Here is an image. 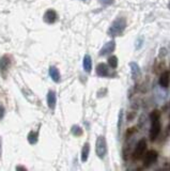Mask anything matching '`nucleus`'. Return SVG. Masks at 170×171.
<instances>
[{
  "mask_svg": "<svg viewBox=\"0 0 170 171\" xmlns=\"http://www.w3.org/2000/svg\"><path fill=\"white\" fill-rule=\"evenodd\" d=\"M100 2H101L102 4H104V6H110V4L114 3V0H99Z\"/></svg>",
  "mask_w": 170,
  "mask_h": 171,
  "instance_id": "nucleus-21",
  "label": "nucleus"
},
{
  "mask_svg": "<svg viewBox=\"0 0 170 171\" xmlns=\"http://www.w3.org/2000/svg\"><path fill=\"white\" fill-rule=\"evenodd\" d=\"M108 64L109 66L112 67V69H116L118 66V58L116 56H111L108 58Z\"/></svg>",
  "mask_w": 170,
  "mask_h": 171,
  "instance_id": "nucleus-17",
  "label": "nucleus"
},
{
  "mask_svg": "<svg viewBox=\"0 0 170 171\" xmlns=\"http://www.w3.org/2000/svg\"><path fill=\"white\" fill-rule=\"evenodd\" d=\"M89 153H90V144L88 142H86L82 147L81 150V162H87L88 160V156H89Z\"/></svg>",
  "mask_w": 170,
  "mask_h": 171,
  "instance_id": "nucleus-15",
  "label": "nucleus"
},
{
  "mask_svg": "<svg viewBox=\"0 0 170 171\" xmlns=\"http://www.w3.org/2000/svg\"><path fill=\"white\" fill-rule=\"evenodd\" d=\"M57 21V14L54 10H47L44 14V22L47 24H54Z\"/></svg>",
  "mask_w": 170,
  "mask_h": 171,
  "instance_id": "nucleus-9",
  "label": "nucleus"
},
{
  "mask_svg": "<svg viewBox=\"0 0 170 171\" xmlns=\"http://www.w3.org/2000/svg\"><path fill=\"white\" fill-rule=\"evenodd\" d=\"M16 170H26V168L22 167V166H18V167H16Z\"/></svg>",
  "mask_w": 170,
  "mask_h": 171,
  "instance_id": "nucleus-23",
  "label": "nucleus"
},
{
  "mask_svg": "<svg viewBox=\"0 0 170 171\" xmlns=\"http://www.w3.org/2000/svg\"><path fill=\"white\" fill-rule=\"evenodd\" d=\"M3 115H4V108H3V106L0 105V119L3 118Z\"/></svg>",
  "mask_w": 170,
  "mask_h": 171,
  "instance_id": "nucleus-22",
  "label": "nucleus"
},
{
  "mask_svg": "<svg viewBox=\"0 0 170 171\" xmlns=\"http://www.w3.org/2000/svg\"><path fill=\"white\" fill-rule=\"evenodd\" d=\"M114 48H116V42L112 40V41H109L107 42L106 44L104 45L103 47H102V49L100 50L99 55L101 57H104V56H107V55L111 54V52H114Z\"/></svg>",
  "mask_w": 170,
  "mask_h": 171,
  "instance_id": "nucleus-6",
  "label": "nucleus"
},
{
  "mask_svg": "<svg viewBox=\"0 0 170 171\" xmlns=\"http://www.w3.org/2000/svg\"><path fill=\"white\" fill-rule=\"evenodd\" d=\"M49 75H51V79L55 82H59L60 81V72L56 66H51L49 69Z\"/></svg>",
  "mask_w": 170,
  "mask_h": 171,
  "instance_id": "nucleus-12",
  "label": "nucleus"
},
{
  "mask_svg": "<svg viewBox=\"0 0 170 171\" xmlns=\"http://www.w3.org/2000/svg\"><path fill=\"white\" fill-rule=\"evenodd\" d=\"M125 28H126V18L125 17L120 16V17H117L114 21L111 26L109 27L107 33L110 37H120L122 36V33L124 32Z\"/></svg>",
  "mask_w": 170,
  "mask_h": 171,
  "instance_id": "nucleus-1",
  "label": "nucleus"
},
{
  "mask_svg": "<svg viewBox=\"0 0 170 171\" xmlns=\"http://www.w3.org/2000/svg\"><path fill=\"white\" fill-rule=\"evenodd\" d=\"M1 152H2V145H1V138H0V155H1Z\"/></svg>",
  "mask_w": 170,
  "mask_h": 171,
  "instance_id": "nucleus-24",
  "label": "nucleus"
},
{
  "mask_svg": "<svg viewBox=\"0 0 170 171\" xmlns=\"http://www.w3.org/2000/svg\"><path fill=\"white\" fill-rule=\"evenodd\" d=\"M96 74L97 76L100 77H107L110 76V72H109V69L105 63H100L97 64L96 66Z\"/></svg>",
  "mask_w": 170,
  "mask_h": 171,
  "instance_id": "nucleus-8",
  "label": "nucleus"
},
{
  "mask_svg": "<svg viewBox=\"0 0 170 171\" xmlns=\"http://www.w3.org/2000/svg\"><path fill=\"white\" fill-rule=\"evenodd\" d=\"M159 132H161V123H159V120H154V121H152L151 129H150V140L154 141L157 138V136H158Z\"/></svg>",
  "mask_w": 170,
  "mask_h": 171,
  "instance_id": "nucleus-5",
  "label": "nucleus"
},
{
  "mask_svg": "<svg viewBox=\"0 0 170 171\" xmlns=\"http://www.w3.org/2000/svg\"><path fill=\"white\" fill-rule=\"evenodd\" d=\"M159 85H161V87L163 88H168L169 86V74L168 72H164L163 74L161 75V77H159Z\"/></svg>",
  "mask_w": 170,
  "mask_h": 171,
  "instance_id": "nucleus-14",
  "label": "nucleus"
},
{
  "mask_svg": "<svg viewBox=\"0 0 170 171\" xmlns=\"http://www.w3.org/2000/svg\"><path fill=\"white\" fill-rule=\"evenodd\" d=\"M169 9H170V3H169Z\"/></svg>",
  "mask_w": 170,
  "mask_h": 171,
  "instance_id": "nucleus-25",
  "label": "nucleus"
},
{
  "mask_svg": "<svg viewBox=\"0 0 170 171\" xmlns=\"http://www.w3.org/2000/svg\"><path fill=\"white\" fill-rule=\"evenodd\" d=\"M159 117H161V114H159L158 110H153V111L151 112V115H150V119H151V121H154V120H159Z\"/></svg>",
  "mask_w": 170,
  "mask_h": 171,
  "instance_id": "nucleus-19",
  "label": "nucleus"
},
{
  "mask_svg": "<svg viewBox=\"0 0 170 171\" xmlns=\"http://www.w3.org/2000/svg\"><path fill=\"white\" fill-rule=\"evenodd\" d=\"M129 66H131V72H132V77H133V79H137L141 74L139 65L137 64L136 62H131V63H129Z\"/></svg>",
  "mask_w": 170,
  "mask_h": 171,
  "instance_id": "nucleus-10",
  "label": "nucleus"
},
{
  "mask_svg": "<svg viewBox=\"0 0 170 171\" xmlns=\"http://www.w3.org/2000/svg\"><path fill=\"white\" fill-rule=\"evenodd\" d=\"M147 149V141L144 139H141L140 141L137 143L136 148H135L133 157L135 159H140L142 157V155L144 154V151Z\"/></svg>",
  "mask_w": 170,
  "mask_h": 171,
  "instance_id": "nucleus-4",
  "label": "nucleus"
},
{
  "mask_svg": "<svg viewBox=\"0 0 170 171\" xmlns=\"http://www.w3.org/2000/svg\"><path fill=\"white\" fill-rule=\"evenodd\" d=\"M157 159V152L154 150H151L149 152H147V154L144 155V159H143V163H144V166L148 167V166L152 165L153 163H155Z\"/></svg>",
  "mask_w": 170,
  "mask_h": 171,
  "instance_id": "nucleus-7",
  "label": "nucleus"
},
{
  "mask_svg": "<svg viewBox=\"0 0 170 171\" xmlns=\"http://www.w3.org/2000/svg\"><path fill=\"white\" fill-rule=\"evenodd\" d=\"M122 117H123V110H120V114H119V121H118V129H119V132H120V128H121Z\"/></svg>",
  "mask_w": 170,
  "mask_h": 171,
  "instance_id": "nucleus-20",
  "label": "nucleus"
},
{
  "mask_svg": "<svg viewBox=\"0 0 170 171\" xmlns=\"http://www.w3.org/2000/svg\"><path fill=\"white\" fill-rule=\"evenodd\" d=\"M82 64H84L85 71H86L87 73L91 72V70H92V59H91V57H90L89 55H86V56H85Z\"/></svg>",
  "mask_w": 170,
  "mask_h": 171,
  "instance_id": "nucleus-13",
  "label": "nucleus"
},
{
  "mask_svg": "<svg viewBox=\"0 0 170 171\" xmlns=\"http://www.w3.org/2000/svg\"><path fill=\"white\" fill-rule=\"evenodd\" d=\"M28 141L30 144H36L37 142V133L34 132V130H31V132L28 134Z\"/></svg>",
  "mask_w": 170,
  "mask_h": 171,
  "instance_id": "nucleus-16",
  "label": "nucleus"
},
{
  "mask_svg": "<svg viewBox=\"0 0 170 171\" xmlns=\"http://www.w3.org/2000/svg\"><path fill=\"white\" fill-rule=\"evenodd\" d=\"M71 132L74 136H81L82 135V129H81L80 126H78V125H73Z\"/></svg>",
  "mask_w": 170,
  "mask_h": 171,
  "instance_id": "nucleus-18",
  "label": "nucleus"
},
{
  "mask_svg": "<svg viewBox=\"0 0 170 171\" xmlns=\"http://www.w3.org/2000/svg\"><path fill=\"white\" fill-rule=\"evenodd\" d=\"M56 103H57L56 93L54 91H49L47 93V104H48V107L51 108V109H55Z\"/></svg>",
  "mask_w": 170,
  "mask_h": 171,
  "instance_id": "nucleus-11",
  "label": "nucleus"
},
{
  "mask_svg": "<svg viewBox=\"0 0 170 171\" xmlns=\"http://www.w3.org/2000/svg\"><path fill=\"white\" fill-rule=\"evenodd\" d=\"M10 66H11V59L7 55H4L0 58V74L2 77H7Z\"/></svg>",
  "mask_w": 170,
  "mask_h": 171,
  "instance_id": "nucleus-3",
  "label": "nucleus"
},
{
  "mask_svg": "<svg viewBox=\"0 0 170 171\" xmlns=\"http://www.w3.org/2000/svg\"><path fill=\"white\" fill-rule=\"evenodd\" d=\"M95 152L99 158L103 159L107 154V143L104 136H99L95 142Z\"/></svg>",
  "mask_w": 170,
  "mask_h": 171,
  "instance_id": "nucleus-2",
  "label": "nucleus"
}]
</instances>
